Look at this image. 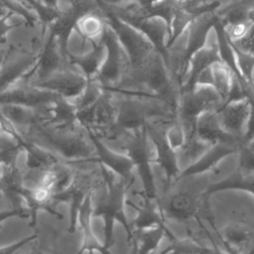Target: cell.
I'll list each match as a JSON object with an SVG mask.
<instances>
[{
    "label": "cell",
    "mask_w": 254,
    "mask_h": 254,
    "mask_svg": "<svg viewBox=\"0 0 254 254\" xmlns=\"http://www.w3.org/2000/svg\"><path fill=\"white\" fill-rule=\"evenodd\" d=\"M49 107L41 110L27 127L18 130L26 138L64 159L67 164L90 162L94 158V148L88 136L86 138L79 127L66 129L50 122Z\"/></svg>",
    "instance_id": "cell-1"
},
{
    "label": "cell",
    "mask_w": 254,
    "mask_h": 254,
    "mask_svg": "<svg viewBox=\"0 0 254 254\" xmlns=\"http://www.w3.org/2000/svg\"><path fill=\"white\" fill-rule=\"evenodd\" d=\"M102 181L92 192V216L103 220V245L109 252L114 244V225L120 223L127 234H132V226L125 213L126 192L129 187L113 172L98 164Z\"/></svg>",
    "instance_id": "cell-2"
},
{
    "label": "cell",
    "mask_w": 254,
    "mask_h": 254,
    "mask_svg": "<svg viewBox=\"0 0 254 254\" xmlns=\"http://www.w3.org/2000/svg\"><path fill=\"white\" fill-rule=\"evenodd\" d=\"M120 140L125 154L131 159L134 169L140 178L144 197L159 200L155 177L152 169V159L149 147V137L146 127L123 133Z\"/></svg>",
    "instance_id": "cell-3"
},
{
    "label": "cell",
    "mask_w": 254,
    "mask_h": 254,
    "mask_svg": "<svg viewBox=\"0 0 254 254\" xmlns=\"http://www.w3.org/2000/svg\"><path fill=\"white\" fill-rule=\"evenodd\" d=\"M100 9L106 23L114 31L122 45L129 60L130 68L143 66L160 54L142 33L120 20L107 9Z\"/></svg>",
    "instance_id": "cell-4"
},
{
    "label": "cell",
    "mask_w": 254,
    "mask_h": 254,
    "mask_svg": "<svg viewBox=\"0 0 254 254\" xmlns=\"http://www.w3.org/2000/svg\"><path fill=\"white\" fill-rule=\"evenodd\" d=\"M223 101L211 85L196 84L192 89L179 93L177 118L185 132L195 129L196 119L204 112L216 111Z\"/></svg>",
    "instance_id": "cell-5"
},
{
    "label": "cell",
    "mask_w": 254,
    "mask_h": 254,
    "mask_svg": "<svg viewBox=\"0 0 254 254\" xmlns=\"http://www.w3.org/2000/svg\"><path fill=\"white\" fill-rule=\"evenodd\" d=\"M205 190L194 191V189L183 187L180 190L171 191L165 201H159L165 217L176 220L188 221L195 218H208L212 214L208 207Z\"/></svg>",
    "instance_id": "cell-6"
},
{
    "label": "cell",
    "mask_w": 254,
    "mask_h": 254,
    "mask_svg": "<svg viewBox=\"0 0 254 254\" xmlns=\"http://www.w3.org/2000/svg\"><path fill=\"white\" fill-rule=\"evenodd\" d=\"M100 40L105 46V57L93 78L104 88H116L121 84L128 71L129 60L116 34L107 23Z\"/></svg>",
    "instance_id": "cell-7"
},
{
    "label": "cell",
    "mask_w": 254,
    "mask_h": 254,
    "mask_svg": "<svg viewBox=\"0 0 254 254\" xmlns=\"http://www.w3.org/2000/svg\"><path fill=\"white\" fill-rule=\"evenodd\" d=\"M101 181L102 175L99 166L97 171L92 172L75 170L70 183L64 190L52 194V201L54 204L61 202L68 204V233H73L75 231L77 213L83 200L89 192L93 191L99 186Z\"/></svg>",
    "instance_id": "cell-8"
},
{
    "label": "cell",
    "mask_w": 254,
    "mask_h": 254,
    "mask_svg": "<svg viewBox=\"0 0 254 254\" xmlns=\"http://www.w3.org/2000/svg\"><path fill=\"white\" fill-rule=\"evenodd\" d=\"M99 6L100 8L107 9L120 20L142 33L161 54L166 64L168 58L167 40L169 37V30L164 20L160 18L138 17L120 4H109L102 0H99Z\"/></svg>",
    "instance_id": "cell-9"
},
{
    "label": "cell",
    "mask_w": 254,
    "mask_h": 254,
    "mask_svg": "<svg viewBox=\"0 0 254 254\" xmlns=\"http://www.w3.org/2000/svg\"><path fill=\"white\" fill-rule=\"evenodd\" d=\"M43 46L31 48L10 44L0 63V90L22 81L36 64Z\"/></svg>",
    "instance_id": "cell-10"
},
{
    "label": "cell",
    "mask_w": 254,
    "mask_h": 254,
    "mask_svg": "<svg viewBox=\"0 0 254 254\" xmlns=\"http://www.w3.org/2000/svg\"><path fill=\"white\" fill-rule=\"evenodd\" d=\"M170 120H151L146 124V131L153 144L156 157L155 162L165 175L167 188L180 175L178 152L170 145L165 135V126Z\"/></svg>",
    "instance_id": "cell-11"
},
{
    "label": "cell",
    "mask_w": 254,
    "mask_h": 254,
    "mask_svg": "<svg viewBox=\"0 0 254 254\" xmlns=\"http://www.w3.org/2000/svg\"><path fill=\"white\" fill-rule=\"evenodd\" d=\"M94 148V158L91 163L101 164L118 176L129 188L135 181L134 165L131 159L120 152H116L106 146L101 138L89 128H83Z\"/></svg>",
    "instance_id": "cell-12"
},
{
    "label": "cell",
    "mask_w": 254,
    "mask_h": 254,
    "mask_svg": "<svg viewBox=\"0 0 254 254\" xmlns=\"http://www.w3.org/2000/svg\"><path fill=\"white\" fill-rule=\"evenodd\" d=\"M61 95L23 81L0 90V106L19 105L45 109L51 106Z\"/></svg>",
    "instance_id": "cell-13"
},
{
    "label": "cell",
    "mask_w": 254,
    "mask_h": 254,
    "mask_svg": "<svg viewBox=\"0 0 254 254\" xmlns=\"http://www.w3.org/2000/svg\"><path fill=\"white\" fill-rule=\"evenodd\" d=\"M0 129L2 132L10 135L26 152L27 161L26 165L31 171H43L57 162L61 161V159L50 152L49 150L39 146L38 144L32 142L28 138H26L17 127L1 112L0 109Z\"/></svg>",
    "instance_id": "cell-14"
},
{
    "label": "cell",
    "mask_w": 254,
    "mask_h": 254,
    "mask_svg": "<svg viewBox=\"0 0 254 254\" xmlns=\"http://www.w3.org/2000/svg\"><path fill=\"white\" fill-rule=\"evenodd\" d=\"M67 65V60L62 53L57 37L48 30V34L40 51L38 60L22 81L29 82L30 78L34 76H36L37 79L33 82L42 80Z\"/></svg>",
    "instance_id": "cell-15"
},
{
    "label": "cell",
    "mask_w": 254,
    "mask_h": 254,
    "mask_svg": "<svg viewBox=\"0 0 254 254\" xmlns=\"http://www.w3.org/2000/svg\"><path fill=\"white\" fill-rule=\"evenodd\" d=\"M70 64L54 72L48 77L33 82L35 86L53 91L64 98L74 99L84 89L87 78Z\"/></svg>",
    "instance_id": "cell-16"
},
{
    "label": "cell",
    "mask_w": 254,
    "mask_h": 254,
    "mask_svg": "<svg viewBox=\"0 0 254 254\" xmlns=\"http://www.w3.org/2000/svg\"><path fill=\"white\" fill-rule=\"evenodd\" d=\"M220 6L218 0L206 3L205 0H181L171 24V33L167 40V49L177 42L189 25L199 16L216 11Z\"/></svg>",
    "instance_id": "cell-17"
},
{
    "label": "cell",
    "mask_w": 254,
    "mask_h": 254,
    "mask_svg": "<svg viewBox=\"0 0 254 254\" xmlns=\"http://www.w3.org/2000/svg\"><path fill=\"white\" fill-rule=\"evenodd\" d=\"M241 144L225 142L210 145V147L204 151L198 159L180 172L178 179L190 176H201L209 171H212L224 158L236 154Z\"/></svg>",
    "instance_id": "cell-18"
},
{
    "label": "cell",
    "mask_w": 254,
    "mask_h": 254,
    "mask_svg": "<svg viewBox=\"0 0 254 254\" xmlns=\"http://www.w3.org/2000/svg\"><path fill=\"white\" fill-rule=\"evenodd\" d=\"M249 112L250 102L247 98L225 102L216 110L222 128L227 133L242 140Z\"/></svg>",
    "instance_id": "cell-19"
},
{
    "label": "cell",
    "mask_w": 254,
    "mask_h": 254,
    "mask_svg": "<svg viewBox=\"0 0 254 254\" xmlns=\"http://www.w3.org/2000/svg\"><path fill=\"white\" fill-rule=\"evenodd\" d=\"M52 194L53 192L50 190L40 185H35L33 188L25 187L22 192V198L29 209L30 227L34 228L36 226L37 213L40 210L46 211L59 219H63V214L55 208V204L52 201Z\"/></svg>",
    "instance_id": "cell-20"
},
{
    "label": "cell",
    "mask_w": 254,
    "mask_h": 254,
    "mask_svg": "<svg viewBox=\"0 0 254 254\" xmlns=\"http://www.w3.org/2000/svg\"><path fill=\"white\" fill-rule=\"evenodd\" d=\"M221 62L218 54V49L216 43L211 44L210 46H204L196 53L192 55L190 60L187 73L184 77L183 83L179 89V93L192 89L197 81L199 74L207 67L212 65L215 63Z\"/></svg>",
    "instance_id": "cell-21"
},
{
    "label": "cell",
    "mask_w": 254,
    "mask_h": 254,
    "mask_svg": "<svg viewBox=\"0 0 254 254\" xmlns=\"http://www.w3.org/2000/svg\"><path fill=\"white\" fill-rule=\"evenodd\" d=\"M195 133L200 139L210 145L219 142L235 144L245 143L242 139L227 133L222 128L216 111H208L199 115L195 122Z\"/></svg>",
    "instance_id": "cell-22"
},
{
    "label": "cell",
    "mask_w": 254,
    "mask_h": 254,
    "mask_svg": "<svg viewBox=\"0 0 254 254\" xmlns=\"http://www.w3.org/2000/svg\"><path fill=\"white\" fill-rule=\"evenodd\" d=\"M26 187L25 176L22 174L17 163L2 166L0 177V190L11 207H22V192Z\"/></svg>",
    "instance_id": "cell-23"
},
{
    "label": "cell",
    "mask_w": 254,
    "mask_h": 254,
    "mask_svg": "<svg viewBox=\"0 0 254 254\" xmlns=\"http://www.w3.org/2000/svg\"><path fill=\"white\" fill-rule=\"evenodd\" d=\"M92 192H89L85 199L83 200L78 213H77V219H76V225L78 224L81 231H82V243L80 246V249L78 250L79 253L84 252H99V253H108V251L105 249L103 243H101L97 237L95 236L92 225H91V219L92 216Z\"/></svg>",
    "instance_id": "cell-24"
},
{
    "label": "cell",
    "mask_w": 254,
    "mask_h": 254,
    "mask_svg": "<svg viewBox=\"0 0 254 254\" xmlns=\"http://www.w3.org/2000/svg\"><path fill=\"white\" fill-rule=\"evenodd\" d=\"M164 237H167L170 241L176 238L166 224L133 230L128 241L133 246L135 253L145 254L154 252Z\"/></svg>",
    "instance_id": "cell-25"
},
{
    "label": "cell",
    "mask_w": 254,
    "mask_h": 254,
    "mask_svg": "<svg viewBox=\"0 0 254 254\" xmlns=\"http://www.w3.org/2000/svg\"><path fill=\"white\" fill-rule=\"evenodd\" d=\"M91 49L81 55H74L70 52L67 56V63L73 67H77L87 78H93L97 74L105 57V46L99 39L91 41Z\"/></svg>",
    "instance_id": "cell-26"
},
{
    "label": "cell",
    "mask_w": 254,
    "mask_h": 254,
    "mask_svg": "<svg viewBox=\"0 0 254 254\" xmlns=\"http://www.w3.org/2000/svg\"><path fill=\"white\" fill-rule=\"evenodd\" d=\"M222 190H242L254 197V172L236 169L223 180L207 185L204 193L210 196Z\"/></svg>",
    "instance_id": "cell-27"
},
{
    "label": "cell",
    "mask_w": 254,
    "mask_h": 254,
    "mask_svg": "<svg viewBox=\"0 0 254 254\" xmlns=\"http://www.w3.org/2000/svg\"><path fill=\"white\" fill-rule=\"evenodd\" d=\"M74 171L69 164L59 161L50 168L38 171L40 176L36 185L43 186L50 190L53 193L64 190L71 181Z\"/></svg>",
    "instance_id": "cell-28"
},
{
    "label": "cell",
    "mask_w": 254,
    "mask_h": 254,
    "mask_svg": "<svg viewBox=\"0 0 254 254\" xmlns=\"http://www.w3.org/2000/svg\"><path fill=\"white\" fill-rule=\"evenodd\" d=\"M137 214L131 222L132 231L165 224V215L161 209L159 200L144 197L140 205L134 204Z\"/></svg>",
    "instance_id": "cell-29"
},
{
    "label": "cell",
    "mask_w": 254,
    "mask_h": 254,
    "mask_svg": "<svg viewBox=\"0 0 254 254\" xmlns=\"http://www.w3.org/2000/svg\"><path fill=\"white\" fill-rule=\"evenodd\" d=\"M49 121L58 127L74 129L80 126L77 122V109L71 99L60 96L50 107Z\"/></svg>",
    "instance_id": "cell-30"
},
{
    "label": "cell",
    "mask_w": 254,
    "mask_h": 254,
    "mask_svg": "<svg viewBox=\"0 0 254 254\" xmlns=\"http://www.w3.org/2000/svg\"><path fill=\"white\" fill-rule=\"evenodd\" d=\"M106 26V20L101 11L89 12L80 16L75 25L73 32H75L82 42L98 41Z\"/></svg>",
    "instance_id": "cell-31"
},
{
    "label": "cell",
    "mask_w": 254,
    "mask_h": 254,
    "mask_svg": "<svg viewBox=\"0 0 254 254\" xmlns=\"http://www.w3.org/2000/svg\"><path fill=\"white\" fill-rule=\"evenodd\" d=\"M181 0H159L155 4H153L151 7L142 9V10H136L131 9L128 7H125L129 12L132 14L143 17V18H160L164 20L167 24L168 30H169V36L171 33V24L174 18V15L179 7ZM169 38V37H168Z\"/></svg>",
    "instance_id": "cell-32"
},
{
    "label": "cell",
    "mask_w": 254,
    "mask_h": 254,
    "mask_svg": "<svg viewBox=\"0 0 254 254\" xmlns=\"http://www.w3.org/2000/svg\"><path fill=\"white\" fill-rule=\"evenodd\" d=\"M216 250L201 241L188 236L185 238H175L170 241V244L162 251V253H210Z\"/></svg>",
    "instance_id": "cell-33"
},
{
    "label": "cell",
    "mask_w": 254,
    "mask_h": 254,
    "mask_svg": "<svg viewBox=\"0 0 254 254\" xmlns=\"http://www.w3.org/2000/svg\"><path fill=\"white\" fill-rule=\"evenodd\" d=\"M210 147V144L200 139L195 130L186 132V140L183 147L178 151V155L188 161L190 164L198 159L204 151Z\"/></svg>",
    "instance_id": "cell-34"
},
{
    "label": "cell",
    "mask_w": 254,
    "mask_h": 254,
    "mask_svg": "<svg viewBox=\"0 0 254 254\" xmlns=\"http://www.w3.org/2000/svg\"><path fill=\"white\" fill-rule=\"evenodd\" d=\"M212 71V86L218 92L219 96L221 97L223 103L226 101L231 81H232V74L228 67L221 62L215 63L211 65Z\"/></svg>",
    "instance_id": "cell-35"
},
{
    "label": "cell",
    "mask_w": 254,
    "mask_h": 254,
    "mask_svg": "<svg viewBox=\"0 0 254 254\" xmlns=\"http://www.w3.org/2000/svg\"><path fill=\"white\" fill-rule=\"evenodd\" d=\"M23 152L22 147L8 134L0 132V165L7 166L16 164L19 155Z\"/></svg>",
    "instance_id": "cell-36"
},
{
    "label": "cell",
    "mask_w": 254,
    "mask_h": 254,
    "mask_svg": "<svg viewBox=\"0 0 254 254\" xmlns=\"http://www.w3.org/2000/svg\"><path fill=\"white\" fill-rule=\"evenodd\" d=\"M102 91L103 86L95 78H90L87 80V83L82 92L71 100L74 103L76 109L79 110L94 103L99 98Z\"/></svg>",
    "instance_id": "cell-37"
},
{
    "label": "cell",
    "mask_w": 254,
    "mask_h": 254,
    "mask_svg": "<svg viewBox=\"0 0 254 254\" xmlns=\"http://www.w3.org/2000/svg\"><path fill=\"white\" fill-rule=\"evenodd\" d=\"M165 135L170 145L178 152L186 140L185 129L180 120L175 117L167 122L165 126Z\"/></svg>",
    "instance_id": "cell-38"
},
{
    "label": "cell",
    "mask_w": 254,
    "mask_h": 254,
    "mask_svg": "<svg viewBox=\"0 0 254 254\" xmlns=\"http://www.w3.org/2000/svg\"><path fill=\"white\" fill-rule=\"evenodd\" d=\"M230 44L233 48L237 65L242 75L248 82L254 84V56L239 50L231 42Z\"/></svg>",
    "instance_id": "cell-39"
},
{
    "label": "cell",
    "mask_w": 254,
    "mask_h": 254,
    "mask_svg": "<svg viewBox=\"0 0 254 254\" xmlns=\"http://www.w3.org/2000/svg\"><path fill=\"white\" fill-rule=\"evenodd\" d=\"M238 169L254 172V145L252 143H242L238 152Z\"/></svg>",
    "instance_id": "cell-40"
},
{
    "label": "cell",
    "mask_w": 254,
    "mask_h": 254,
    "mask_svg": "<svg viewBox=\"0 0 254 254\" xmlns=\"http://www.w3.org/2000/svg\"><path fill=\"white\" fill-rule=\"evenodd\" d=\"M230 42L239 50L254 56V23L251 24L247 33L241 39L234 42Z\"/></svg>",
    "instance_id": "cell-41"
},
{
    "label": "cell",
    "mask_w": 254,
    "mask_h": 254,
    "mask_svg": "<svg viewBox=\"0 0 254 254\" xmlns=\"http://www.w3.org/2000/svg\"><path fill=\"white\" fill-rule=\"evenodd\" d=\"M251 24H252L251 22L246 21V22H240V23H236V24L224 27L228 39L232 42L241 39L247 33Z\"/></svg>",
    "instance_id": "cell-42"
},
{
    "label": "cell",
    "mask_w": 254,
    "mask_h": 254,
    "mask_svg": "<svg viewBox=\"0 0 254 254\" xmlns=\"http://www.w3.org/2000/svg\"><path fill=\"white\" fill-rule=\"evenodd\" d=\"M38 238V233H33L32 235L23 237L19 240H17L16 242L7 244V245H2L0 246V253L2 254H12L17 252L19 249L23 248L25 245H27L28 243H30L31 241L35 240Z\"/></svg>",
    "instance_id": "cell-43"
},
{
    "label": "cell",
    "mask_w": 254,
    "mask_h": 254,
    "mask_svg": "<svg viewBox=\"0 0 254 254\" xmlns=\"http://www.w3.org/2000/svg\"><path fill=\"white\" fill-rule=\"evenodd\" d=\"M30 216L29 209L27 207H11L9 209H4L0 210V228L2 226V223L10 218L13 217H20V218H28Z\"/></svg>",
    "instance_id": "cell-44"
},
{
    "label": "cell",
    "mask_w": 254,
    "mask_h": 254,
    "mask_svg": "<svg viewBox=\"0 0 254 254\" xmlns=\"http://www.w3.org/2000/svg\"><path fill=\"white\" fill-rule=\"evenodd\" d=\"M159 0H136V1H134V3L132 5L127 6V7L131 8V9L142 10V9H146V8L151 7L153 4H155Z\"/></svg>",
    "instance_id": "cell-45"
},
{
    "label": "cell",
    "mask_w": 254,
    "mask_h": 254,
    "mask_svg": "<svg viewBox=\"0 0 254 254\" xmlns=\"http://www.w3.org/2000/svg\"><path fill=\"white\" fill-rule=\"evenodd\" d=\"M102 1L109 4H121L123 2H134L136 0H102Z\"/></svg>",
    "instance_id": "cell-46"
},
{
    "label": "cell",
    "mask_w": 254,
    "mask_h": 254,
    "mask_svg": "<svg viewBox=\"0 0 254 254\" xmlns=\"http://www.w3.org/2000/svg\"><path fill=\"white\" fill-rule=\"evenodd\" d=\"M0 177H1V174H0ZM0 193H1V190H0Z\"/></svg>",
    "instance_id": "cell-47"
},
{
    "label": "cell",
    "mask_w": 254,
    "mask_h": 254,
    "mask_svg": "<svg viewBox=\"0 0 254 254\" xmlns=\"http://www.w3.org/2000/svg\"><path fill=\"white\" fill-rule=\"evenodd\" d=\"M0 132H1V129H0Z\"/></svg>",
    "instance_id": "cell-48"
},
{
    "label": "cell",
    "mask_w": 254,
    "mask_h": 254,
    "mask_svg": "<svg viewBox=\"0 0 254 254\" xmlns=\"http://www.w3.org/2000/svg\"><path fill=\"white\" fill-rule=\"evenodd\" d=\"M252 1H253V2H254V0H252Z\"/></svg>",
    "instance_id": "cell-49"
}]
</instances>
